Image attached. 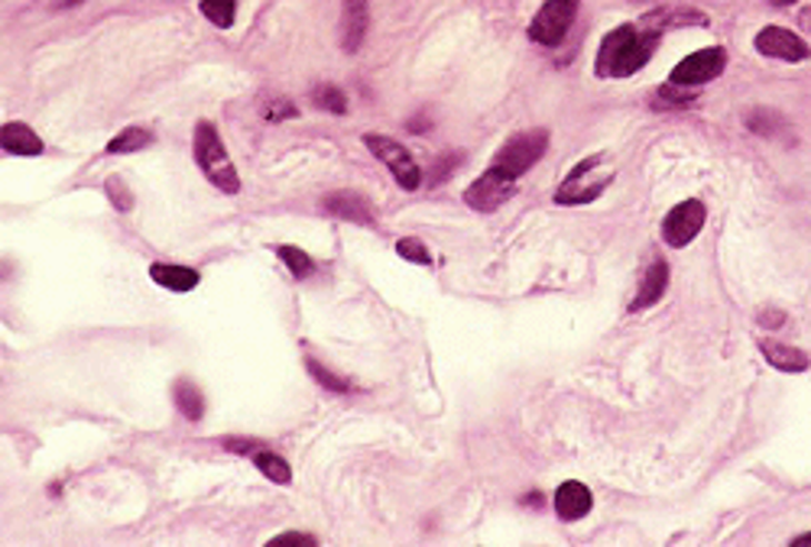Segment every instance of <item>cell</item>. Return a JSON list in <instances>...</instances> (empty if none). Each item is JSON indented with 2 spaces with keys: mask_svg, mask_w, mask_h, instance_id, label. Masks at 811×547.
I'll list each match as a JSON object with an SVG mask.
<instances>
[{
  "mask_svg": "<svg viewBox=\"0 0 811 547\" xmlns=\"http://www.w3.org/2000/svg\"><path fill=\"white\" fill-rule=\"evenodd\" d=\"M672 27V13L659 10V13H649L640 23H620L617 30H610L601 49H598V59H594V72L598 79H630L637 75L659 45L662 30Z\"/></svg>",
  "mask_w": 811,
  "mask_h": 547,
  "instance_id": "6da1fadb",
  "label": "cell"
},
{
  "mask_svg": "<svg viewBox=\"0 0 811 547\" xmlns=\"http://www.w3.org/2000/svg\"><path fill=\"white\" fill-rule=\"evenodd\" d=\"M192 153H196V162H199V169L204 172V179L218 192H224V195H238L241 192V175H238L234 162L228 156V146H224V140H221V133H218L214 123H208V120L196 123Z\"/></svg>",
  "mask_w": 811,
  "mask_h": 547,
  "instance_id": "7a4b0ae2",
  "label": "cell"
},
{
  "mask_svg": "<svg viewBox=\"0 0 811 547\" xmlns=\"http://www.w3.org/2000/svg\"><path fill=\"white\" fill-rule=\"evenodd\" d=\"M610 179H613V165L608 162V156L591 153L568 172L562 189L555 192V201L559 204H591L608 192Z\"/></svg>",
  "mask_w": 811,
  "mask_h": 547,
  "instance_id": "3957f363",
  "label": "cell"
},
{
  "mask_svg": "<svg viewBox=\"0 0 811 547\" xmlns=\"http://www.w3.org/2000/svg\"><path fill=\"white\" fill-rule=\"evenodd\" d=\"M545 150H549V130H542V126L523 130V133L510 136V140L497 150V156H493L490 165H497V169L510 172L513 179H520L523 172H529L539 159L545 156Z\"/></svg>",
  "mask_w": 811,
  "mask_h": 547,
  "instance_id": "277c9868",
  "label": "cell"
},
{
  "mask_svg": "<svg viewBox=\"0 0 811 547\" xmlns=\"http://www.w3.org/2000/svg\"><path fill=\"white\" fill-rule=\"evenodd\" d=\"M574 17H578V0H545L529 23V40L545 49H559L565 42Z\"/></svg>",
  "mask_w": 811,
  "mask_h": 547,
  "instance_id": "5b68a950",
  "label": "cell"
},
{
  "mask_svg": "<svg viewBox=\"0 0 811 547\" xmlns=\"http://www.w3.org/2000/svg\"><path fill=\"white\" fill-rule=\"evenodd\" d=\"M364 146L370 150V156H377L390 169V175L400 182V189L415 192L422 185V169L415 165V159L409 156L403 143H397L390 136H380V133H364Z\"/></svg>",
  "mask_w": 811,
  "mask_h": 547,
  "instance_id": "8992f818",
  "label": "cell"
},
{
  "mask_svg": "<svg viewBox=\"0 0 811 547\" xmlns=\"http://www.w3.org/2000/svg\"><path fill=\"white\" fill-rule=\"evenodd\" d=\"M513 192H517V179H513L510 172L490 165L478 182H471V185L464 189V204L474 207V211L490 214V211H497L503 201H510Z\"/></svg>",
  "mask_w": 811,
  "mask_h": 547,
  "instance_id": "52a82bcc",
  "label": "cell"
},
{
  "mask_svg": "<svg viewBox=\"0 0 811 547\" xmlns=\"http://www.w3.org/2000/svg\"><path fill=\"white\" fill-rule=\"evenodd\" d=\"M724 69H728V52L721 45H711V49H698V52H691L689 59H682L672 69L669 81L685 84V88H701V84L718 79Z\"/></svg>",
  "mask_w": 811,
  "mask_h": 547,
  "instance_id": "ba28073f",
  "label": "cell"
},
{
  "mask_svg": "<svg viewBox=\"0 0 811 547\" xmlns=\"http://www.w3.org/2000/svg\"><path fill=\"white\" fill-rule=\"evenodd\" d=\"M704 221H708V207H704L698 197H689V201L675 204V207L665 214V221H662V240H665L669 246L682 250V246H689L691 240L701 234Z\"/></svg>",
  "mask_w": 811,
  "mask_h": 547,
  "instance_id": "9c48e42d",
  "label": "cell"
},
{
  "mask_svg": "<svg viewBox=\"0 0 811 547\" xmlns=\"http://www.w3.org/2000/svg\"><path fill=\"white\" fill-rule=\"evenodd\" d=\"M757 52H763L767 59H779V62H805L811 55L809 42L799 40L795 33L782 30V27H767L757 40Z\"/></svg>",
  "mask_w": 811,
  "mask_h": 547,
  "instance_id": "30bf717a",
  "label": "cell"
},
{
  "mask_svg": "<svg viewBox=\"0 0 811 547\" xmlns=\"http://www.w3.org/2000/svg\"><path fill=\"white\" fill-rule=\"evenodd\" d=\"M322 207L331 217H341V221H351V224H361V227H377L373 204L358 192H331V195L322 197Z\"/></svg>",
  "mask_w": 811,
  "mask_h": 547,
  "instance_id": "8fae6325",
  "label": "cell"
},
{
  "mask_svg": "<svg viewBox=\"0 0 811 547\" xmlns=\"http://www.w3.org/2000/svg\"><path fill=\"white\" fill-rule=\"evenodd\" d=\"M0 146H3V153H10V156H42V140L40 133L33 130V126H27V123H20V120H10V123H3L0 126Z\"/></svg>",
  "mask_w": 811,
  "mask_h": 547,
  "instance_id": "7c38bea8",
  "label": "cell"
},
{
  "mask_svg": "<svg viewBox=\"0 0 811 547\" xmlns=\"http://www.w3.org/2000/svg\"><path fill=\"white\" fill-rule=\"evenodd\" d=\"M367 27H370L367 0H344V10H341V42H344V52H358L364 45Z\"/></svg>",
  "mask_w": 811,
  "mask_h": 547,
  "instance_id": "4fadbf2b",
  "label": "cell"
},
{
  "mask_svg": "<svg viewBox=\"0 0 811 547\" xmlns=\"http://www.w3.org/2000/svg\"><path fill=\"white\" fill-rule=\"evenodd\" d=\"M591 506H594L591 489H588L584 483H578V479H568V483H562V486L555 489V511H559L562 521H578V518H584V515L591 511Z\"/></svg>",
  "mask_w": 811,
  "mask_h": 547,
  "instance_id": "5bb4252c",
  "label": "cell"
},
{
  "mask_svg": "<svg viewBox=\"0 0 811 547\" xmlns=\"http://www.w3.org/2000/svg\"><path fill=\"white\" fill-rule=\"evenodd\" d=\"M669 288V266L662 260H652L647 266V273L640 278V288H637V298L630 302V312H643V308H652Z\"/></svg>",
  "mask_w": 811,
  "mask_h": 547,
  "instance_id": "9a60e30c",
  "label": "cell"
},
{
  "mask_svg": "<svg viewBox=\"0 0 811 547\" xmlns=\"http://www.w3.org/2000/svg\"><path fill=\"white\" fill-rule=\"evenodd\" d=\"M150 278H153L157 285H162V288H169V292H192V288H199V282H202L199 270L172 266V263H153V266H150Z\"/></svg>",
  "mask_w": 811,
  "mask_h": 547,
  "instance_id": "2e32d148",
  "label": "cell"
},
{
  "mask_svg": "<svg viewBox=\"0 0 811 547\" xmlns=\"http://www.w3.org/2000/svg\"><path fill=\"white\" fill-rule=\"evenodd\" d=\"M763 356H767V363H772V366L782 369V373H805L811 363L802 351L785 347V344H775V341H767V344H763Z\"/></svg>",
  "mask_w": 811,
  "mask_h": 547,
  "instance_id": "e0dca14e",
  "label": "cell"
},
{
  "mask_svg": "<svg viewBox=\"0 0 811 547\" xmlns=\"http://www.w3.org/2000/svg\"><path fill=\"white\" fill-rule=\"evenodd\" d=\"M172 398H176V408H179V412H182L189 422H202L204 398H202V392L196 389V383L179 379V383L172 386Z\"/></svg>",
  "mask_w": 811,
  "mask_h": 547,
  "instance_id": "ac0fdd59",
  "label": "cell"
},
{
  "mask_svg": "<svg viewBox=\"0 0 811 547\" xmlns=\"http://www.w3.org/2000/svg\"><path fill=\"white\" fill-rule=\"evenodd\" d=\"M147 146H153V133L147 130V126H123L121 133L108 143V153H140V150H147Z\"/></svg>",
  "mask_w": 811,
  "mask_h": 547,
  "instance_id": "d6986e66",
  "label": "cell"
},
{
  "mask_svg": "<svg viewBox=\"0 0 811 547\" xmlns=\"http://www.w3.org/2000/svg\"><path fill=\"white\" fill-rule=\"evenodd\" d=\"M204 20H211L218 30H231L238 20V0H202L199 3Z\"/></svg>",
  "mask_w": 811,
  "mask_h": 547,
  "instance_id": "ffe728a7",
  "label": "cell"
},
{
  "mask_svg": "<svg viewBox=\"0 0 811 547\" xmlns=\"http://www.w3.org/2000/svg\"><path fill=\"white\" fill-rule=\"evenodd\" d=\"M253 464H257V469H260L267 479H273V483H280V486H286V483L292 479V467L286 464L280 454H273V450H267V447L253 454Z\"/></svg>",
  "mask_w": 811,
  "mask_h": 547,
  "instance_id": "44dd1931",
  "label": "cell"
},
{
  "mask_svg": "<svg viewBox=\"0 0 811 547\" xmlns=\"http://www.w3.org/2000/svg\"><path fill=\"white\" fill-rule=\"evenodd\" d=\"M277 256L283 260V266L292 273V278H309V275L316 273V260L306 253V250H299V246H277Z\"/></svg>",
  "mask_w": 811,
  "mask_h": 547,
  "instance_id": "7402d4cb",
  "label": "cell"
},
{
  "mask_svg": "<svg viewBox=\"0 0 811 547\" xmlns=\"http://www.w3.org/2000/svg\"><path fill=\"white\" fill-rule=\"evenodd\" d=\"M694 98H698V88H685V84H675V81H669L655 91L659 108H691Z\"/></svg>",
  "mask_w": 811,
  "mask_h": 547,
  "instance_id": "603a6c76",
  "label": "cell"
},
{
  "mask_svg": "<svg viewBox=\"0 0 811 547\" xmlns=\"http://www.w3.org/2000/svg\"><path fill=\"white\" fill-rule=\"evenodd\" d=\"M312 101L328 111V114H348V98H344V91L341 88H334V84H319L316 91H312Z\"/></svg>",
  "mask_w": 811,
  "mask_h": 547,
  "instance_id": "cb8c5ba5",
  "label": "cell"
},
{
  "mask_svg": "<svg viewBox=\"0 0 811 547\" xmlns=\"http://www.w3.org/2000/svg\"><path fill=\"white\" fill-rule=\"evenodd\" d=\"M306 366H309V373L319 379V386L328 392H348V383L341 379V376H334L324 363H319V359H312V356H306Z\"/></svg>",
  "mask_w": 811,
  "mask_h": 547,
  "instance_id": "d4e9b609",
  "label": "cell"
},
{
  "mask_svg": "<svg viewBox=\"0 0 811 547\" xmlns=\"http://www.w3.org/2000/svg\"><path fill=\"white\" fill-rule=\"evenodd\" d=\"M397 253L409 260V263H415V266H429L432 263V256H429V250H425V243L422 240H415V236H406L397 243Z\"/></svg>",
  "mask_w": 811,
  "mask_h": 547,
  "instance_id": "484cf974",
  "label": "cell"
},
{
  "mask_svg": "<svg viewBox=\"0 0 811 547\" xmlns=\"http://www.w3.org/2000/svg\"><path fill=\"white\" fill-rule=\"evenodd\" d=\"M104 192H108V197H111V204L118 207V211H130L133 207V195H130V189H127V182L123 179H118V175H111L108 182H104Z\"/></svg>",
  "mask_w": 811,
  "mask_h": 547,
  "instance_id": "4316f807",
  "label": "cell"
},
{
  "mask_svg": "<svg viewBox=\"0 0 811 547\" xmlns=\"http://www.w3.org/2000/svg\"><path fill=\"white\" fill-rule=\"evenodd\" d=\"M747 126H750L753 133L770 136L772 130H782V118H779V114H772V111H753V114L747 118Z\"/></svg>",
  "mask_w": 811,
  "mask_h": 547,
  "instance_id": "83f0119b",
  "label": "cell"
},
{
  "mask_svg": "<svg viewBox=\"0 0 811 547\" xmlns=\"http://www.w3.org/2000/svg\"><path fill=\"white\" fill-rule=\"evenodd\" d=\"M260 114H263L267 120H289V118H299V108H296L292 101L273 98V101H267V104L260 108Z\"/></svg>",
  "mask_w": 811,
  "mask_h": 547,
  "instance_id": "f1b7e54d",
  "label": "cell"
},
{
  "mask_svg": "<svg viewBox=\"0 0 811 547\" xmlns=\"http://www.w3.org/2000/svg\"><path fill=\"white\" fill-rule=\"evenodd\" d=\"M316 545H319V541H316L312 535H306V531H286V535H277L267 547H316Z\"/></svg>",
  "mask_w": 811,
  "mask_h": 547,
  "instance_id": "f546056e",
  "label": "cell"
},
{
  "mask_svg": "<svg viewBox=\"0 0 811 547\" xmlns=\"http://www.w3.org/2000/svg\"><path fill=\"white\" fill-rule=\"evenodd\" d=\"M224 447H228V450H234V454H250V457H253L257 450H263V444H260V440H247V437H243V440L241 437H224Z\"/></svg>",
  "mask_w": 811,
  "mask_h": 547,
  "instance_id": "4dcf8cb0",
  "label": "cell"
},
{
  "mask_svg": "<svg viewBox=\"0 0 811 547\" xmlns=\"http://www.w3.org/2000/svg\"><path fill=\"white\" fill-rule=\"evenodd\" d=\"M760 324L763 327H779V324H785V312H760Z\"/></svg>",
  "mask_w": 811,
  "mask_h": 547,
  "instance_id": "1f68e13d",
  "label": "cell"
},
{
  "mask_svg": "<svg viewBox=\"0 0 811 547\" xmlns=\"http://www.w3.org/2000/svg\"><path fill=\"white\" fill-rule=\"evenodd\" d=\"M56 10H69V7H79V3H84V0H49Z\"/></svg>",
  "mask_w": 811,
  "mask_h": 547,
  "instance_id": "d6a6232c",
  "label": "cell"
},
{
  "mask_svg": "<svg viewBox=\"0 0 811 547\" xmlns=\"http://www.w3.org/2000/svg\"><path fill=\"white\" fill-rule=\"evenodd\" d=\"M799 23L805 27V33H809V37H811V7H805V10H802V17H799Z\"/></svg>",
  "mask_w": 811,
  "mask_h": 547,
  "instance_id": "836d02e7",
  "label": "cell"
},
{
  "mask_svg": "<svg viewBox=\"0 0 811 547\" xmlns=\"http://www.w3.org/2000/svg\"><path fill=\"white\" fill-rule=\"evenodd\" d=\"M792 547H811V531L809 535H799V538L792 541Z\"/></svg>",
  "mask_w": 811,
  "mask_h": 547,
  "instance_id": "e575fe53",
  "label": "cell"
},
{
  "mask_svg": "<svg viewBox=\"0 0 811 547\" xmlns=\"http://www.w3.org/2000/svg\"><path fill=\"white\" fill-rule=\"evenodd\" d=\"M772 7H789V3H795V0H767Z\"/></svg>",
  "mask_w": 811,
  "mask_h": 547,
  "instance_id": "d590c367",
  "label": "cell"
}]
</instances>
